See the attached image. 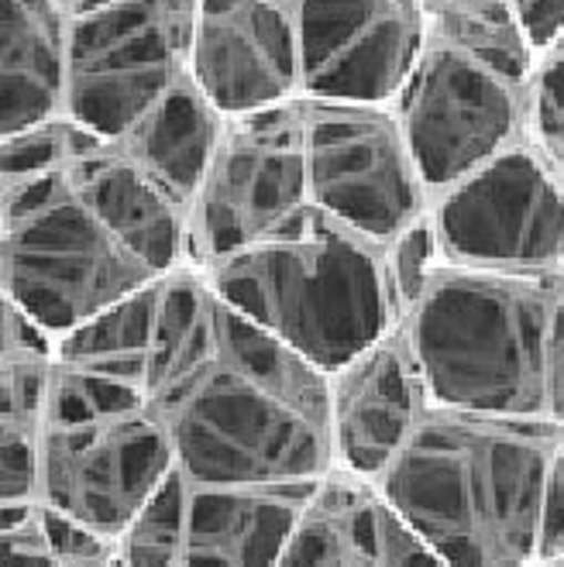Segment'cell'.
<instances>
[{
  "label": "cell",
  "instance_id": "cell-1",
  "mask_svg": "<svg viewBox=\"0 0 564 567\" xmlns=\"http://www.w3.org/2000/svg\"><path fill=\"white\" fill-rule=\"evenodd\" d=\"M145 406L201 485H307L335 472L327 375L186 265L162 286Z\"/></svg>",
  "mask_w": 564,
  "mask_h": 567
},
{
  "label": "cell",
  "instance_id": "cell-2",
  "mask_svg": "<svg viewBox=\"0 0 564 567\" xmlns=\"http://www.w3.org/2000/svg\"><path fill=\"white\" fill-rule=\"evenodd\" d=\"M564 423L430 406L376 492L448 567L544 560Z\"/></svg>",
  "mask_w": 564,
  "mask_h": 567
},
{
  "label": "cell",
  "instance_id": "cell-3",
  "mask_svg": "<svg viewBox=\"0 0 564 567\" xmlns=\"http://www.w3.org/2000/svg\"><path fill=\"white\" fill-rule=\"evenodd\" d=\"M561 272H489L438 261L403 313L430 403L554 420Z\"/></svg>",
  "mask_w": 564,
  "mask_h": 567
},
{
  "label": "cell",
  "instance_id": "cell-4",
  "mask_svg": "<svg viewBox=\"0 0 564 567\" xmlns=\"http://www.w3.org/2000/svg\"><path fill=\"white\" fill-rule=\"evenodd\" d=\"M242 317L269 330L324 375L403 320L389 251L310 210L273 241L201 269Z\"/></svg>",
  "mask_w": 564,
  "mask_h": 567
},
{
  "label": "cell",
  "instance_id": "cell-5",
  "mask_svg": "<svg viewBox=\"0 0 564 567\" xmlns=\"http://www.w3.org/2000/svg\"><path fill=\"white\" fill-rule=\"evenodd\" d=\"M90 138L55 169L0 183V296L55 341L170 279L83 183L76 158Z\"/></svg>",
  "mask_w": 564,
  "mask_h": 567
},
{
  "label": "cell",
  "instance_id": "cell-6",
  "mask_svg": "<svg viewBox=\"0 0 564 567\" xmlns=\"http://www.w3.org/2000/svg\"><path fill=\"white\" fill-rule=\"evenodd\" d=\"M173 475V444L145 395L55 358L35 506L121 540Z\"/></svg>",
  "mask_w": 564,
  "mask_h": 567
},
{
  "label": "cell",
  "instance_id": "cell-7",
  "mask_svg": "<svg viewBox=\"0 0 564 567\" xmlns=\"http://www.w3.org/2000/svg\"><path fill=\"white\" fill-rule=\"evenodd\" d=\"M310 210L304 100L224 117L189 207V265L214 269L230 255L273 241Z\"/></svg>",
  "mask_w": 564,
  "mask_h": 567
},
{
  "label": "cell",
  "instance_id": "cell-8",
  "mask_svg": "<svg viewBox=\"0 0 564 567\" xmlns=\"http://www.w3.org/2000/svg\"><path fill=\"white\" fill-rule=\"evenodd\" d=\"M196 0H101L73 14L65 117L121 142L189 80Z\"/></svg>",
  "mask_w": 564,
  "mask_h": 567
},
{
  "label": "cell",
  "instance_id": "cell-9",
  "mask_svg": "<svg viewBox=\"0 0 564 567\" xmlns=\"http://www.w3.org/2000/svg\"><path fill=\"white\" fill-rule=\"evenodd\" d=\"M307 107L310 207L361 241L392 251L430 217V196L392 104L314 100Z\"/></svg>",
  "mask_w": 564,
  "mask_h": 567
},
{
  "label": "cell",
  "instance_id": "cell-10",
  "mask_svg": "<svg viewBox=\"0 0 564 567\" xmlns=\"http://www.w3.org/2000/svg\"><path fill=\"white\" fill-rule=\"evenodd\" d=\"M438 261L489 272L564 269V176L523 138L430 204Z\"/></svg>",
  "mask_w": 564,
  "mask_h": 567
},
{
  "label": "cell",
  "instance_id": "cell-11",
  "mask_svg": "<svg viewBox=\"0 0 564 567\" xmlns=\"http://www.w3.org/2000/svg\"><path fill=\"white\" fill-rule=\"evenodd\" d=\"M526 93L530 83L427 39L417 70L392 107L430 196L530 138Z\"/></svg>",
  "mask_w": 564,
  "mask_h": 567
},
{
  "label": "cell",
  "instance_id": "cell-12",
  "mask_svg": "<svg viewBox=\"0 0 564 567\" xmlns=\"http://www.w3.org/2000/svg\"><path fill=\"white\" fill-rule=\"evenodd\" d=\"M320 482L201 485L176 472L121 537L124 567H276Z\"/></svg>",
  "mask_w": 564,
  "mask_h": 567
},
{
  "label": "cell",
  "instance_id": "cell-13",
  "mask_svg": "<svg viewBox=\"0 0 564 567\" xmlns=\"http://www.w3.org/2000/svg\"><path fill=\"white\" fill-rule=\"evenodd\" d=\"M304 96L396 104L427 45L423 0H296Z\"/></svg>",
  "mask_w": 564,
  "mask_h": 567
},
{
  "label": "cell",
  "instance_id": "cell-14",
  "mask_svg": "<svg viewBox=\"0 0 564 567\" xmlns=\"http://www.w3.org/2000/svg\"><path fill=\"white\" fill-rule=\"evenodd\" d=\"M189 80L221 117L304 100L296 0H196Z\"/></svg>",
  "mask_w": 564,
  "mask_h": 567
},
{
  "label": "cell",
  "instance_id": "cell-15",
  "mask_svg": "<svg viewBox=\"0 0 564 567\" xmlns=\"http://www.w3.org/2000/svg\"><path fill=\"white\" fill-rule=\"evenodd\" d=\"M430 406L434 403L400 320L382 341L327 375L335 472L379 485Z\"/></svg>",
  "mask_w": 564,
  "mask_h": 567
},
{
  "label": "cell",
  "instance_id": "cell-16",
  "mask_svg": "<svg viewBox=\"0 0 564 567\" xmlns=\"http://www.w3.org/2000/svg\"><path fill=\"white\" fill-rule=\"evenodd\" d=\"M73 8L0 0V138L65 117Z\"/></svg>",
  "mask_w": 564,
  "mask_h": 567
},
{
  "label": "cell",
  "instance_id": "cell-17",
  "mask_svg": "<svg viewBox=\"0 0 564 567\" xmlns=\"http://www.w3.org/2000/svg\"><path fill=\"white\" fill-rule=\"evenodd\" d=\"M382 523L376 485L330 472L296 519L276 567H386Z\"/></svg>",
  "mask_w": 564,
  "mask_h": 567
},
{
  "label": "cell",
  "instance_id": "cell-18",
  "mask_svg": "<svg viewBox=\"0 0 564 567\" xmlns=\"http://www.w3.org/2000/svg\"><path fill=\"white\" fill-rule=\"evenodd\" d=\"M221 124L224 117L207 104V96L193 86V80H186L117 145L158 183L170 186L186 207H193V196L211 165Z\"/></svg>",
  "mask_w": 564,
  "mask_h": 567
},
{
  "label": "cell",
  "instance_id": "cell-19",
  "mask_svg": "<svg viewBox=\"0 0 564 567\" xmlns=\"http://www.w3.org/2000/svg\"><path fill=\"white\" fill-rule=\"evenodd\" d=\"M162 286L165 279L135 296H127L124 303L86 320L83 327L70 330L65 338H59L55 358L76 372L142 392L152 344H155Z\"/></svg>",
  "mask_w": 564,
  "mask_h": 567
},
{
  "label": "cell",
  "instance_id": "cell-20",
  "mask_svg": "<svg viewBox=\"0 0 564 567\" xmlns=\"http://www.w3.org/2000/svg\"><path fill=\"white\" fill-rule=\"evenodd\" d=\"M427 39L454 45L530 83L537 52L510 0H423Z\"/></svg>",
  "mask_w": 564,
  "mask_h": 567
},
{
  "label": "cell",
  "instance_id": "cell-21",
  "mask_svg": "<svg viewBox=\"0 0 564 567\" xmlns=\"http://www.w3.org/2000/svg\"><path fill=\"white\" fill-rule=\"evenodd\" d=\"M530 138L564 176V35L537 59L530 76Z\"/></svg>",
  "mask_w": 564,
  "mask_h": 567
},
{
  "label": "cell",
  "instance_id": "cell-22",
  "mask_svg": "<svg viewBox=\"0 0 564 567\" xmlns=\"http://www.w3.org/2000/svg\"><path fill=\"white\" fill-rule=\"evenodd\" d=\"M382 537H386V567H448L389 506H386Z\"/></svg>",
  "mask_w": 564,
  "mask_h": 567
},
{
  "label": "cell",
  "instance_id": "cell-23",
  "mask_svg": "<svg viewBox=\"0 0 564 567\" xmlns=\"http://www.w3.org/2000/svg\"><path fill=\"white\" fill-rule=\"evenodd\" d=\"M554 420L564 423V279L557 296V320H554Z\"/></svg>",
  "mask_w": 564,
  "mask_h": 567
},
{
  "label": "cell",
  "instance_id": "cell-24",
  "mask_svg": "<svg viewBox=\"0 0 564 567\" xmlns=\"http://www.w3.org/2000/svg\"><path fill=\"white\" fill-rule=\"evenodd\" d=\"M526 567H564V557H547V560H537V564H526Z\"/></svg>",
  "mask_w": 564,
  "mask_h": 567
},
{
  "label": "cell",
  "instance_id": "cell-25",
  "mask_svg": "<svg viewBox=\"0 0 564 567\" xmlns=\"http://www.w3.org/2000/svg\"><path fill=\"white\" fill-rule=\"evenodd\" d=\"M73 11H83V8H90V4H101V0H65Z\"/></svg>",
  "mask_w": 564,
  "mask_h": 567
}]
</instances>
